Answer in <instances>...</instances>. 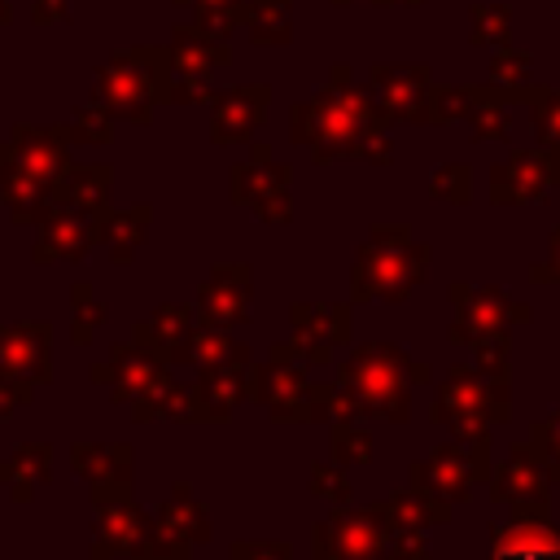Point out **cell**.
<instances>
[{
    "mask_svg": "<svg viewBox=\"0 0 560 560\" xmlns=\"http://www.w3.org/2000/svg\"><path fill=\"white\" fill-rule=\"evenodd\" d=\"M529 280L534 284H560V223L547 236V258L542 262H529Z\"/></svg>",
    "mask_w": 560,
    "mask_h": 560,
    "instance_id": "obj_50",
    "label": "cell"
},
{
    "mask_svg": "<svg viewBox=\"0 0 560 560\" xmlns=\"http://www.w3.org/2000/svg\"><path fill=\"white\" fill-rule=\"evenodd\" d=\"M9 22V0H0V26Z\"/></svg>",
    "mask_w": 560,
    "mask_h": 560,
    "instance_id": "obj_53",
    "label": "cell"
},
{
    "mask_svg": "<svg viewBox=\"0 0 560 560\" xmlns=\"http://www.w3.org/2000/svg\"><path fill=\"white\" fill-rule=\"evenodd\" d=\"M389 521L376 503L368 508H332L324 521L311 525V556L315 560H385Z\"/></svg>",
    "mask_w": 560,
    "mask_h": 560,
    "instance_id": "obj_9",
    "label": "cell"
},
{
    "mask_svg": "<svg viewBox=\"0 0 560 560\" xmlns=\"http://www.w3.org/2000/svg\"><path fill=\"white\" fill-rule=\"evenodd\" d=\"M446 298H451V306H455V319H451V328H446L451 346H468V341L481 337V332H508V328L534 319L529 302H516L512 293H503V289H494V284H455V280H451Z\"/></svg>",
    "mask_w": 560,
    "mask_h": 560,
    "instance_id": "obj_11",
    "label": "cell"
},
{
    "mask_svg": "<svg viewBox=\"0 0 560 560\" xmlns=\"http://www.w3.org/2000/svg\"><path fill=\"white\" fill-rule=\"evenodd\" d=\"M468 18H472L468 31L472 44H494V48L508 44V4H472Z\"/></svg>",
    "mask_w": 560,
    "mask_h": 560,
    "instance_id": "obj_45",
    "label": "cell"
},
{
    "mask_svg": "<svg viewBox=\"0 0 560 560\" xmlns=\"http://www.w3.org/2000/svg\"><path fill=\"white\" fill-rule=\"evenodd\" d=\"M556 188V166L542 149H512L490 171V201L494 206H538Z\"/></svg>",
    "mask_w": 560,
    "mask_h": 560,
    "instance_id": "obj_18",
    "label": "cell"
},
{
    "mask_svg": "<svg viewBox=\"0 0 560 560\" xmlns=\"http://www.w3.org/2000/svg\"><path fill=\"white\" fill-rule=\"evenodd\" d=\"M332 4H346V0H332Z\"/></svg>",
    "mask_w": 560,
    "mask_h": 560,
    "instance_id": "obj_55",
    "label": "cell"
},
{
    "mask_svg": "<svg viewBox=\"0 0 560 560\" xmlns=\"http://www.w3.org/2000/svg\"><path fill=\"white\" fill-rule=\"evenodd\" d=\"M451 416H490L494 424H503V420H512V389L490 385L477 372V363H451L429 402V420L446 424Z\"/></svg>",
    "mask_w": 560,
    "mask_h": 560,
    "instance_id": "obj_14",
    "label": "cell"
},
{
    "mask_svg": "<svg viewBox=\"0 0 560 560\" xmlns=\"http://www.w3.org/2000/svg\"><path fill=\"white\" fill-rule=\"evenodd\" d=\"M70 468H74L88 486L131 481L136 451H131V442H74V446H70Z\"/></svg>",
    "mask_w": 560,
    "mask_h": 560,
    "instance_id": "obj_27",
    "label": "cell"
},
{
    "mask_svg": "<svg viewBox=\"0 0 560 560\" xmlns=\"http://www.w3.org/2000/svg\"><path fill=\"white\" fill-rule=\"evenodd\" d=\"M328 451L337 464H372V433L359 420H332Z\"/></svg>",
    "mask_w": 560,
    "mask_h": 560,
    "instance_id": "obj_41",
    "label": "cell"
},
{
    "mask_svg": "<svg viewBox=\"0 0 560 560\" xmlns=\"http://www.w3.org/2000/svg\"><path fill=\"white\" fill-rule=\"evenodd\" d=\"M35 398V381L26 376H13V372H0V420H9L18 407H26Z\"/></svg>",
    "mask_w": 560,
    "mask_h": 560,
    "instance_id": "obj_49",
    "label": "cell"
},
{
    "mask_svg": "<svg viewBox=\"0 0 560 560\" xmlns=\"http://www.w3.org/2000/svg\"><path fill=\"white\" fill-rule=\"evenodd\" d=\"M96 96L114 118L149 122L153 105L171 101V52L166 48H122L96 70Z\"/></svg>",
    "mask_w": 560,
    "mask_h": 560,
    "instance_id": "obj_6",
    "label": "cell"
},
{
    "mask_svg": "<svg viewBox=\"0 0 560 560\" xmlns=\"http://www.w3.org/2000/svg\"><path fill=\"white\" fill-rule=\"evenodd\" d=\"M376 4H420V0H376Z\"/></svg>",
    "mask_w": 560,
    "mask_h": 560,
    "instance_id": "obj_54",
    "label": "cell"
},
{
    "mask_svg": "<svg viewBox=\"0 0 560 560\" xmlns=\"http://www.w3.org/2000/svg\"><path fill=\"white\" fill-rule=\"evenodd\" d=\"M433 249L411 223H372L350 267V302H407L429 276Z\"/></svg>",
    "mask_w": 560,
    "mask_h": 560,
    "instance_id": "obj_4",
    "label": "cell"
},
{
    "mask_svg": "<svg viewBox=\"0 0 560 560\" xmlns=\"http://www.w3.org/2000/svg\"><path fill=\"white\" fill-rule=\"evenodd\" d=\"M153 521H158V529H162L166 538H175V542H184V547H201V542L214 538L210 512L197 503V494H192L188 481H175V486H171V494L158 503Z\"/></svg>",
    "mask_w": 560,
    "mask_h": 560,
    "instance_id": "obj_25",
    "label": "cell"
},
{
    "mask_svg": "<svg viewBox=\"0 0 560 560\" xmlns=\"http://www.w3.org/2000/svg\"><path fill=\"white\" fill-rule=\"evenodd\" d=\"M66 127H70V144H109L114 140V109L101 96H92L88 105L74 109V118Z\"/></svg>",
    "mask_w": 560,
    "mask_h": 560,
    "instance_id": "obj_39",
    "label": "cell"
},
{
    "mask_svg": "<svg viewBox=\"0 0 560 560\" xmlns=\"http://www.w3.org/2000/svg\"><path fill=\"white\" fill-rule=\"evenodd\" d=\"M241 354H249L245 341H236L228 328H214V324H201V319H197V328H192V337H188V363H192V368L228 363V359H241Z\"/></svg>",
    "mask_w": 560,
    "mask_h": 560,
    "instance_id": "obj_36",
    "label": "cell"
},
{
    "mask_svg": "<svg viewBox=\"0 0 560 560\" xmlns=\"http://www.w3.org/2000/svg\"><path fill=\"white\" fill-rule=\"evenodd\" d=\"M490 83H499V88H508V92H516L521 101H529V52H521V48H499L494 52V61H490Z\"/></svg>",
    "mask_w": 560,
    "mask_h": 560,
    "instance_id": "obj_43",
    "label": "cell"
},
{
    "mask_svg": "<svg viewBox=\"0 0 560 560\" xmlns=\"http://www.w3.org/2000/svg\"><path fill=\"white\" fill-rule=\"evenodd\" d=\"M92 560H192V547L166 538L158 521L136 503L131 481L92 486Z\"/></svg>",
    "mask_w": 560,
    "mask_h": 560,
    "instance_id": "obj_5",
    "label": "cell"
},
{
    "mask_svg": "<svg viewBox=\"0 0 560 560\" xmlns=\"http://www.w3.org/2000/svg\"><path fill=\"white\" fill-rule=\"evenodd\" d=\"M429 197L446 206H468L472 201V166L468 162H442L429 175Z\"/></svg>",
    "mask_w": 560,
    "mask_h": 560,
    "instance_id": "obj_42",
    "label": "cell"
},
{
    "mask_svg": "<svg viewBox=\"0 0 560 560\" xmlns=\"http://www.w3.org/2000/svg\"><path fill=\"white\" fill-rule=\"evenodd\" d=\"M175 4H192V9L214 4V9H232V13H241V22H245V0H175Z\"/></svg>",
    "mask_w": 560,
    "mask_h": 560,
    "instance_id": "obj_52",
    "label": "cell"
},
{
    "mask_svg": "<svg viewBox=\"0 0 560 560\" xmlns=\"http://www.w3.org/2000/svg\"><path fill=\"white\" fill-rule=\"evenodd\" d=\"M105 319H109V306L96 298V289L88 280H79L70 289V341L74 346H92V337H96V328Z\"/></svg>",
    "mask_w": 560,
    "mask_h": 560,
    "instance_id": "obj_37",
    "label": "cell"
},
{
    "mask_svg": "<svg viewBox=\"0 0 560 560\" xmlns=\"http://www.w3.org/2000/svg\"><path fill=\"white\" fill-rule=\"evenodd\" d=\"M109 210H92V206H74V201H52V210L35 223V249L31 258L44 262H79L92 254V245H101Z\"/></svg>",
    "mask_w": 560,
    "mask_h": 560,
    "instance_id": "obj_12",
    "label": "cell"
},
{
    "mask_svg": "<svg viewBox=\"0 0 560 560\" xmlns=\"http://www.w3.org/2000/svg\"><path fill=\"white\" fill-rule=\"evenodd\" d=\"M271 105V88L267 83H236V88H219L210 96V140L214 144H245Z\"/></svg>",
    "mask_w": 560,
    "mask_h": 560,
    "instance_id": "obj_20",
    "label": "cell"
},
{
    "mask_svg": "<svg viewBox=\"0 0 560 560\" xmlns=\"http://www.w3.org/2000/svg\"><path fill=\"white\" fill-rule=\"evenodd\" d=\"M31 18H35L39 26L66 22V18H70V0H31Z\"/></svg>",
    "mask_w": 560,
    "mask_h": 560,
    "instance_id": "obj_51",
    "label": "cell"
},
{
    "mask_svg": "<svg viewBox=\"0 0 560 560\" xmlns=\"http://www.w3.org/2000/svg\"><path fill=\"white\" fill-rule=\"evenodd\" d=\"M411 368L402 346L394 341H363L350 350V359L337 363L332 372V420H389L407 424L411 420Z\"/></svg>",
    "mask_w": 560,
    "mask_h": 560,
    "instance_id": "obj_2",
    "label": "cell"
},
{
    "mask_svg": "<svg viewBox=\"0 0 560 560\" xmlns=\"http://www.w3.org/2000/svg\"><path fill=\"white\" fill-rule=\"evenodd\" d=\"M166 52H171V101H175V105L210 101V96H214L210 74H214L219 66H228V57H232L223 39L201 35L192 22H188V26H175Z\"/></svg>",
    "mask_w": 560,
    "mask_h": 560,
    "instance_id": "obj_13",
    "label": "cell"
},
{
    "mask_svg": "<svg viewBox=\"0 0 560 560\" xmlns=\"http://www.w3.org/2000/svg\"><path fill=\"white\" fill-rule=\"evenodd\" d=\"M376 508L385 512L389 529H433V525H446L451 512H455V503H446V499H438L420 486H402V490L385 494Z\"/></svg>",
    "mask_w": 560,
    "mask_h": 560,
    "instance_id": "obj_28",
    "label": "cell"
},
{
    "mask_svg": "<svg viewBox=\"0 0 560 560\" xmlns=\"http://www.w3.org/2000/svg\"><path fill=\"white\" fill-rule=\"evenodd\" d=\"M0 372L44 385L52 376V328L48 324H0Z\"/></svg>",
    "mask_w": 560,
    "mask_h": 560,
    "instance_id": "obj_24",
    "label": "cell"
},
{
    "mask_svg": "<svg viewBox=\"0 0 560 560\" xmlns=\"http://www.w3.org/2000/svg\"><path fill=\"white\" fill-rule=\"evenodd\" d=\"M289 179H293V171H289L284 162H276L267 144H254V153L232 166L228 192H232L236 206H245V210H254L262 223L280 228V223H293Z\"/></svg>",
    "mask_w": 560,
    "mask_h": 560,
    "instance_id": "obj_10",
    "label": "cell"
},
{
    "mask_svg": "<svg viewBox=\"0 0 560 560\" xmlns=\"http://www.w3.org/2000/svg\"><path fill=\"white\" fill-rule=\"evenodd\" d=\"M249 372H254V354L197 368V385H192L197 424H228L232 411L249 398Z\"/></svg>",
    "mask_w": 560,
    "mask_h": 560,
    "instance_id": "obj_19",
    "label": "cell"
},
{
    "mask_svg": "<svg viewBox=\"0 0 560 560\" xmlns=\"http://www.w3.org/2000/svg\"><path fill=\"white\" fill-rule=\"evenodd\" d=\"M385 114L372 101L368 88H354L350 66H332L328 83L298 101L289 114V140L311 153V162L328 166L341 158H363L376 166H389L394 144L385 136Z\"/></svg>",
    "mask_w": 560,
    "mask_h": 560,
    "instance_id": "obj_1",
    "label": "cell"
},
{
    "mask_svg": "<svg viewBox=\"0 0 560 560\" xmlns=\"http://www.w3.org/2000/svg\"><path fill=\"white\" fill-rule=\"evenodd\" d=\"M245 26L254 44L293 39V0H245Z\"/></svg>",
    "mask_w": 560,
    "mask_h": 560,
    "instance_id": "obj_34",
    "label": "cell"
},
{
    "mask_svg": "<svg viewBox=\"0 0 560 560\" xmlns=\"http://www.w3.org/2000/svg\"><path fill=\"white\" fill-rule=\"evenodd\" d=\"M385 560H429V538H424V529H389V538H385Z\"/></svg>",
    "mask_w": 560,
    "mask_h": 560,
    "instance_id": "obj_48",
    "label": "cell"
},
{
    "mask_svg": "<svg viewBox=\"0 0 560 560\" xmlns=\"http://www.w3.org/2000/svg\"><path fill=\"white\" fill-rule=\"evenodd\" d=\"M306 481H311V494L324 499V503H332V508L350 503V494H354V486H350V477L341 472V464H311Z\"/></svg>",
    "mask_w": 560,
    "mask_h": 560,
    "instance_id": "obj_46",
    "label": "cell"
},
{
    "mask_svg": "<svg viewBox=\"0 0 560 560\" xmlns=\"http://www.w3.org/2000/svg\"><path fill=\"white\" fill-rule=\"evenodd\" d=\"M52 477V446L48 442H22L9 459H0V486H9L13 503H31L35 490Z\"/></svg>",
    "mask_w": 560,
    "mask_h": 560,
    "instance_id": "obj_30",
    "label": "cell"
},
{
    "mask_svg": "<svg viewBox=\"0 0 560 560\" xmlns=\"http://www.w3.org/2000/svg\"><path fill=\"white\" fill-rule=\"evenodd\" d=\"M481 96V83H464V88H451V83H433L429 92V122H455V118H468L472 105Z\"/></svg>",
    "mask_w": 560,
    "mask_h": 560,
    "instance_id": "obj_40",
    "label": "cell"
},
{
    "mask_svg": "<svg viewBox=\"0 0 560 560\" xmlns=\"http://www.w3.org/2000/svg\"><path fill=\"white\" fill-rule=\"evenodd\" d=\"M162 372H166V363L158 354L140 350L136 341H118V346H109V354L101 363H92V381L109 385V398L122 407H131Z\"/></svg>",
    "mask_w": 560,
    "mask_h": 560,
    "instance_id": "obj_21",
    "label": "cell"
},
{
    "mask_svg": "<svg viewBox=\"0 0 560 560\" xmlns=\"http://www.w3.org/2000/svg\"><path fill=\"white\" fill-rule=\"evenodd\" d=\"M525 442H529V451L538 455V464L547 468V477L560 481V411H551L547 420H538Z\"/></svg>",
    "mask_w": 560,
    "mask_h": 560,
    "instance_id": "obj_44",
    "label": "cell"
},
{
    "mask_svg": "<svg viewBox=\"0 0 560 560\" xmlns=\"http://www.w3.org/2000/svg\"><path fill=\"white\" fill-rule=\"evenodd\" d=\"M70 166V127H13L0 140V201L9 206L13 223H39L61 188Z\"/></svg>",
    "mask_w": 560,
    "mask_h": 560,
    "instance_id": "obj_3",
    "label": "cell"
},
{
    "mask_svg": "<svg viewBox=\"0 0 560 560\" xmlns=\"http://www.w3.org/2000/svg\"><path fill=\"white\" fill-rule=\"evenodd\" d=\"M289 324L298 337H315L328 346H346L354 337V311L350 302H293Z\"/></svg>",
    "mask_w": 560,
    "mask_h": 560,
    "instance_id": "obj_29",
    "label": "cell"
},
{
    "mask_svg": "<svg viewBox=\"0 0 560 560\" xmlns=\"http://www.w3.org/2000/svg\"><path fill=\"white\" fill-rule=\"evenodd\" d=\"M512 101H521V96L508 92V88H499V83L481 88L472 114L464 118V122H472V140H508V131H512V114H508V105H512Z\"/></svg>",
    "mask_w": 560,
    "mask_h": 560,
    "instance_id": "obj_33",
    "label": "cell"
},
{
    "mask_svg": "<svg viewBox=\"0 0 560 560\" xmlns=\"http://www.w3.org/2000/svg\"><path fill=\"white\" fill-rule=\"evenodd\" d=\"M525 105H529V118H534L538 149L551 158L556 184H560V88H529Z\"/></svg>",
    "mask_w": 560,
    "mask_h": 560,
    "instance_id": "obj_35",
    "label": "cell"
},
{
    "mask_svg": "<svg viewBox=\"0 0 560 560\" xmlns=\"http://www.w3.org/2000/svg\"><path fill=\"white\" fill-rule=\"evenodd\" d=\"M149 223H153V206H127V210H109L105 219V232H101V245L109 249V262L127 267L136 258V249L144 245L149 236Z\"/></svg>",
    "mask_w": 560,
    "mask_h": 560,
    "instance_id": "obj_31",
    "label": "cell"
},
{
    "mask_svg": "<svg viewBox=\"0 0 560 560\" xmlns=\"http://www.w3.org/2000/svg\"><path fill=\"white\" fill-rule=\"evenodd\" d=\"M254 302V267L249 262H214L210 276L197 284V319L214 328H236L249 319Z\"/></svg>",
    "mask_w": 560,
    "mask_h": 560,
    "instance_id": "obj_16",
    "label": "cell"
},
{
    "mask_svg": "<svg viewBox=\"0 0 560 560\" xmlns=\"http://www.w3.org/2000/svg\"><path fill=\"white\" fill-rule=\"evenodd\" d=\"M368 92L389 122H429V66H372Z\"/></svg>",
    "mask_w": 560,
    "mask_h": 560,
    "instance_id": "obj_17",
    "label": "cell"
},
{
    "mask_svg": "<svg viewBox=\"0 0 560 560\" xmlns=\"http://www.w3.org/2000/svg\"><path fill=\"white\" fill-rule=\"evenodd\" d=\"M490 560H560V525L547 503H512V516L490 529Z\"/></svg>",
    "mask_w": 560,
    "mask_h": 560,
    "instance_id": "obj_15",
    "label": "cell"
},
{
    "mask_svg": "<svg viewBox=\"0 0 560 560\" xmlns=\"http://www.w3.org/2000/svg\"><path fill=\"white\" fill-rule=\"evenodd\" d=\"M249 402L267 407L276 424H319L332 420V385L311 381V368L262 359L249 372Z\"/></svg>",
    "mask_w": 560,
    "mask_h": 560,
    "instance_id": "obj_7",
    "label": "cell"
},
{
    "mask_svg": "<svg viewBox=\"0 0 560 560\" xmlns=\"http://www.w3.org/2000/svg\"><path fill=\"white\" fill-rule=\"evenodd\" d=\"M494 472L490 464V446H464V442H438L424 459H411L407 468V486H420L446 503H468L472 486H486Z\"/></svg>",
    "mask_w": 560,
    "mask_h": 560,
    "instance_id": "obj_8",
    "label": "cell"
},
{
    "mask_svg": "<svg viewBox=\"0 0 560 560\" xmlns=\"http://www.w3.org/2000/svg\"><path fill=\"white\" fill-rule=\"evenodd\" d=\"M232 560H293V542L284 538H236L228 547Z\"/></svg>",
    "mask_w": 560,
    "mask_h": 560,
    "instance_id": "obj_47",
    "label": "cell"
},
{
    "mask_svg": "<svg viewBox=\"0 0 560 560\" xmlns=\"http://www.w3.org/2000/svg\"><path fill=\"white\" fill-rule=\"evenodd\" d=\"M472 359H477V372L499 385V389H512V354H508V332H481L468 341Z\"/></svg>",
    "mask_w": 560,
    "mask_h": 560,
    "instance_id": "obj_38",
    "label": "cell"
},
{
    "mask_svg": "<svg viewBox=\"0 0 560 560\" xmlns=\"http://www.w3.org/2000/svg\"><path fill=\"white\" fill-rule=\"evenodd\" d=\"M131 420H136V424H153V420H166V424H197L192 385L175 381V372L166 368V372L131 402Z\"/></svg>",
    "mask_w": 560,
    "mask_h": 560,
    "instance_id": "obj_26",
    "label": "cell"
},
{
    "mask_svg": "<svg viewBox=\"0 0 560 560\" xmlns=\"http://www.w3.org/2000/svg\"><path fill=\"white\" fill-rule=\"evenodd\" d=\"M490 503H551V477L538 464V455L529 451V442H516L490 472L486 481Z\"/></svg>",
    "mask_w": 560,
    "mask_h": 560,
    "instance_id": "obj_23",
    "label": "cell"
},
{
    "mask_svg": "<svg viewBox=\"0 0 560 560\" xmlns=\"http://www.w3.org/2000/svg\"><path fill=\"white\" fill-rule=\"evenodd\" d=\"M109 188H114V171L105 162H88V166H66L57 201H74V206H92V210H109Z\"/></svg>",
    "mask_w": 560,
    "mask_h": 560,
    "instance_id": "obj_32",
    "label": "cell"
},
{
    "mask_svg": "<svg viewBox=\"0 0 560 560\" xmlns=\"http://www.w3.org/2000/svg\"><path fill=\"white\" fill-rule=\"evenodd\" d=\"M197 328V306H184V302H162L149 319H136L131 324V341L149 354H158L166 368H179L188 363V337Z\"/></svg>",
    "mask_w": 560,
    "mask_h": 560,
    "instance_id": "obj_22",
    "label": "cell"
}]
</instances>
